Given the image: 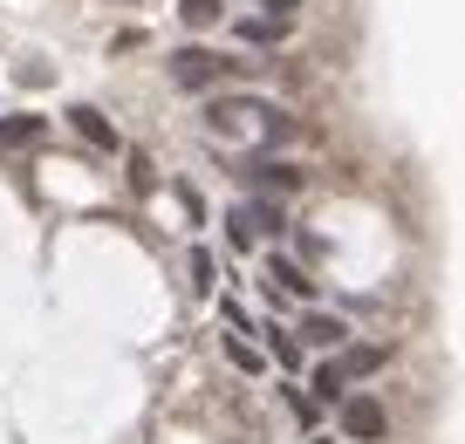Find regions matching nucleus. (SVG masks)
<instances>
[{"label": "nucleus", "instance_id": "1", "mask_svg": "<svg viewBox=\"0 0 465 444\" xmlns=\"http://www.w3.org/2000/svg\"><path fill=\"white\" fill-rule=\"evenodd\" d=\"M226 232H232V246H261V240H281L288 219H281V205H267V199H240L226 212Z\"/></svg>", "mask_w": 465, "mask_h": 444}, {"label": "nucleus", "instance_id": "2", "mask_svg": "<svg viewBox=\"0 0 465 444\" xmlns=\"http://www.w3.org/2000/svg\"><path fill=\"white\" fill-rule=\"evenodd\" d=\"M335 417H342V438H356V444H377L383 430H391L383 403H377V397H363V390H349V397L335 403Z\"/></svg>", "mask_w": 465, "mask_h": 444}, {"label": "nucleus", "instance_id": "3", "mask_svg": "<svg viewBox=\"0 0 465 444\" xmlns=\"http://www.w3.org/2000/svg\"><path fill=\"white\" fill-rule=\"evenodd\" d=\"M226 69H247V62H226V55H213V48H178L172 55V83L178 89H213Z\"/></svg>", "mask_w": 465, "mask_h": 444}, {"label": "nucleus", "instance_id": "4", "mask_svg": "<svg viewBox=\"0 0 465 444\" xmlns=\"http://www.w3.org/2000/svg\"><path fill=\"white\" fill-rule=\"evenodd\" d=\"M69 130L89 143V151H103V158H110V151H124V130H116L96 103H75V110H69Z\"/></svg>", "mask_w": 465, "mask_h": 444}, {"label": "nucleus", "instance_id": "5", "mask_svg": "<svg viewBox=\"0 0 465 444\" xmlns=\"http://www.w3.org/2000/svg\"><path fill=\"white\" fill-rule=\"evenodd\" d=\"M267 287H281V294H294V301H308V294H315V281H308L288 253H267Z\"/></svg>", "mask_w": 465, "mask_h": 444}, {"label": "nucleus", "instance_id": "6", "mask_svg": "<svg viewBox=\"0 0 465 444\" xmlns=\"http://www.w3.org/2000/svg\"><path fill=\"white\" fill-rule=\"evenodd\" d=\"M302 397H308V403H342V397H349V376L335 370V362H322V370L308 376V390H302Z\"/></svg>", "mask_w": 465, "mask_h": 444}, {"label": "nucleus", "instance_id": "7", "mask_svg": "<svg viewBox=\"0 0 465 444\" xmlns=\"http://www.w3.org/2000/svg\"><path fill=\"white\" fill-rule=\"evenodd\" d=\"M302 342H315V349H342V342H349V321H342V315H308V321H302Z\"/></svg>", "mask_w": 465, "mask_h": 444}, {"label": "nucleus", "instance_id": "8", "mask_svg": "<svg viewBox=\"0 0 465 444\" xmlns=\"http://www.w3.org/2000/svg\"><path fill=\"white\" fill-rule=\"evenodd\" d=\"M178 15H185V28H219L226 0H178Z\"/></svg>", "mask_w": 465, "mask_h": 444}, {"label": "nucleus", "instance_id": "9", "mask_svg": "<svg viewBox=\"0 0 465 444\" xmlns=\"http://www.w3.org/2000/svg\"><path fill=\"white\" fill-rule=\"evenodd\" d=\"M42 137V116H0V143H35Z\"/></svg>", "mask_w": 465, "mask_h": 444}, {"label": "nucleus", "instance_id": "10", "mask_svg": "<svg viewBox=\"0 0 465 444\" xmlns=\"http://www.w3.org/2000/svg\"><path fill=\"white\" fill-rule=\"evenodd\" d=\"M335 370H342V376H370V370H383V349H349Z\"/></svg>", "mask_w": 465, "mask_h": 444}, {"label": "nucleus", "instance_id": "11", "mask_svg": "<svg viewBox=\"0 0 465 444\" xmlns=\"http://www.w3.org/2000/svg\"><path fill=\"white\" fill-rule=\"evenodd\" d=\"M253 172H261L267 185H281V192H294V185H302V172H294V164H267V158H253Z\"/></svg>", "mask_w": 465, "mask_h": 444}, {"label": "nucleus", "instance_id": "12", "mask_svg": "<svg viewBox=\"0 0 465 444\" xmlns=\"http://www.w3.org/2000/svg\"><path fill=\"white\" fill-rule=\"evenodd\" d=\"M226 356L240 362V370H261V349H253V342H240V335H226Z\"/></svg>", "mask_w": 465, "mask_h": 444}, {"label": "nucleus", "instance_id": "13", "mask_svg": "<svg viewBox=\"0 0 465 444\" xmlns=\"http://www.w3.org/2000/svg\"><path fill=\"white\" fill-rule=\"evenodd\" d=\"M213 281H219V267H213V253L199 246V253H192V287H213Z\"/></svg>", "mask_w": 465, "mask_h": 444}, {"label": "nucleus", "instance_id": "14", "mask_svg": "<svg viewBox=\"0 0 465 444\" xmlns=\"http://www.w3.org/2000/svg\"><path fill=\"white\" fill-rule=\"evenodd\" d=\"M267 7H274V15H294V7H302V0H267Z\"/></svg>", "mask_w": 465, "mask_h": 444}, {"label": "nucleus", "instance_id": "15", "mask_svg": "<svg viewBox=\"0 0 465 444\" xmlns=\"http://www.w3.org/2000/svg\"><path fill=\"white\" fill-rule=\"evenodd\" d=\"M308 444H335V438H308Z\"/></svg>", "mask_w": 465, "mask_h": 444}]
</instances>
